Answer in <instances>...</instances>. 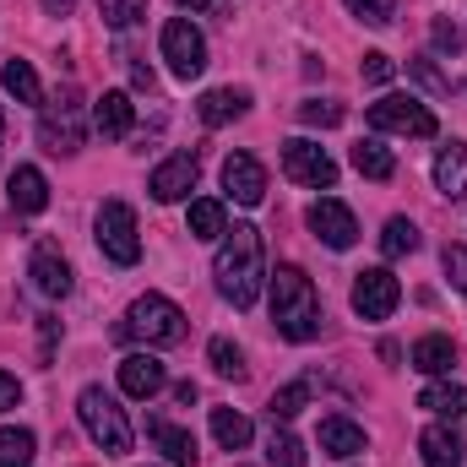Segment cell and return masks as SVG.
<instances>
[{"label":"cell","mask_w":467,"mask_h":467,"mask_svg":"<svg viewBox=\"0 0 467 467\" xmlns=\"http://www.w3.org/2000/svg\"><path fill=\"white\" fill-rule=\"evenodd\" d=\"M244 109H250V93H244V88H213V93L196 104L202 125H229V119H239Z\"/></svg>","instance_id":"603a6c76"},{"label":"cell","mask_w":467,"mask_h":467,"mask_svg":"<svg viewBox=\"0 0 467 467\" xmlns=\"http://www.w3.org/2000/svg\"><path fill=\"white\" fill-rule=\"evenodd\" d=\"M213 277H218V294L229 299L234 310H250L261 299V283H266V244L250 223H234L218 244V261H213Z\"/></svg>","instance_id":"6da1fadb"},{"label":"cell","mask_w":467,"mask_h":467,"mask_svg":"<svg viewBox=\"0 0 467 467\" xmlns=\"http://www.w3.org/2000/svg\"><path fill=\"white\" fill-rule=\"evenodd\" d=\"M321 451L327 457H358L364 451V430L353 424V419H343V413H332V419H321Z\"/></svg>","instance_id":"ffe728a7"},{"label":"cell","mask_w":467,"mask_h":467,"mask_svg":"<svg viewBox=\"0 0 467 467\" xmlns=\"http://www.w3.org/2000/svg\"><path fill=\"white\" fill-rule=\"evenodd\" d=\"M38 337H44V364H49V353H55V337H60V321H55V316H38Z\"/></svg>","instance_id":"b9f144b4"},{"label":"cell","mask_w":467,"mask_h":467,"mask_svg":"<svg viewBox=\"0 0 467 467\" xmlns=\"http://www.w3.org/2000/svg\"><path fill=\"white\" fill-rule=\"evenodd\" d=\"M441 261H446V277H451V283H457V288L467 294V239L446 244V255H441Z\"/></svg>","instance_id":"f35d334b"},{"label":"cell","mask_w":467,"mask_h":467,"mask_svg":"<svg viewBox=\"0 0 467 467\" xmlns=\"http://www.w3.org/2000/svg\"><path fill=\"white\" fill-rule=\"evenodd\" d=\"M33 430H0V467H27L33 462Z\"/></svg>","instance_id":"4dcf8cb0"},{"label":"cell","mask_w":467,"mask_h":467,"mask_svg":"<svg viewBox=\"0 0 467 467\" xmlns=\"http://www.w3.org/2000/svg\"><path fill=\"white\" fill-rule=\"evenodd\" d=\"M207 358H213V369H218V375H229V380H244V353L234 348L229 337H213Z\"/></svg>","instance_id":"836d02e7"},{"label":"cell","mask_w":467,"mask_h":467,"mask_svg":"<svg viewBox=\"0 0 467 467\" xmlns=\"http://www.w3.org/2000/svg\"><path fill=\"white\" fill-rule=\"evenodd\" d=\"M451 364H457V343L446 332H430V337L413 343V369L419 375H451Z\"/></svg>","instance_id":"7402d4cb"},{"label":"cell","mask_w":467,"mask_h":467,"mask_svg":"<svg viewBox=\"0 0 467 467\" xmlns=\"http://www.w3.org/2000/svg\"><path fill=\"white\" fill-rule=\"evenodd\" d=\"M435 49H467V33L457 27V22H446V16H435Z\"/></svg>","instance_id":"ab89813d"},{"label":"cell","mask_w":467,"mask_h":467,"mask_svg":"<svg viewBox=\"0 0 467 467\" xmlns=\"http://www.w3.org/2000/svg\"><path fill=\"white\" fill-rule=\"evenodd\" d=\"M397 305H402V283H397L386 266H364V272L353 277V316H364V321H386Z\"/></svg>","instance_id":"30bf717a"},{"label":"cell","mask_w":467,"mask_h":467,"mask_svg":"<svg viewBox=\"0 0 467 467\" xmlns=\"http://www.w3.org/2000/svg\"><path fill=\"white\" fill-rule=\"evenodd\" d=\"M38 141H44V152H77V147L88 141V119H82V99H77V93L44 104V115H38Z\"/></svg>","instance_id":"52a82bcc"},{"label":"cell","mask_w":467,"mask_h":467,"mask_svg":"<svg viewBox=\"0 0 467 467\" xmlns=\"http://www.w3.org/2000/svg\"><path fill=\"white\" fill-rule=\"evenodd\" d=\"M99 16H104V27L125 33V27H136L147 16V0H99Z\"/></svg>","instance_id":"d6a6232c"},{"label":"cell","mask_w":467,"mask_h":467,"mask_svg":"<svg viewBox=\"0 0 467 467\" xmlns=\"http://www.w3.org/2000/svg\"><path fill=\"white\" fill-rule=\"evenodd\" d=\"M266 462L272 467H305V446L283 430V424H272V441H266Z\"/></svg>","instance_id":"1f68e13d"},{"label":"cell","mask_w":467,"mask_h":467,"mask_svg":"<svg viewBox=\"0 0 467 467\" xmlns=\"http://www.w3.org/2000/svg\"><path fill=\"white\" fill-rule=\"evenodd\" d=\"M0 82H5V93H11L16 104H44V88H38V77H33V66H27V60H5Z\"/></svg>","instance_id":"4316f807"},{"label":"cell","mask_w":467,"mask_h":467,"mask_svg":"<svg viewBox=\"0 0 467 467\" xmlns=\"http://www.w3.org/2000/svg\"><path fill=\"white\" fill-rule=\"evenodd\" d=\"M174 402H185V408H191V402H196V386H191V380H180V386H174Z\"/></svg>","instance_id":"f6af8a7d"},{"label":"cell","mask_w":467,"mask_h":467,"mask_svg":"<svg viewBox=\"0 0 467 467\" xmlns=\"http://www.w3.org/2000/svg\"><path fill=\"white\" fill-rule=\"evenodd\" d=\"M272 321H277V337H288V343L321 337V294L305 277V266H294V261H283L272 272Z\"/></svg>","instance_id":"7a4b0ae2"},{"label":"cell","mask_w":467,"mask_h":467,"mask_svg":"<svg viewBox=\"0 0 467 467\" xmlns=\"http://www.w3.org/2000/svg\"><path fill=\"white\" fill-rule=\"evenodd\" d=\"M130 82H136L141 93H152V88H158V82H152V71H147V66H136V60H130Z\"/></svg>","instance_id":"7bdbcfd3"},{"label":"cell","mask_w":467,"mask_h":467,"mask_svg":"<svg viewBox=\"0 0 467 467\" xmlns=\"http://www.w3.org/2000/svg\"><path fill=\"white\" fill-rule=\"evenodd\" d=\"M93 125H99V136L125 141L130 125H136V104H130V93H104V99L93 104Z\"/></svg>","instance_id":"d6986e66"},{"label":"cell","mask_w":467,"mask_h":467,"mask_svg":"<svg viewBox=\"0 0 467 467\" xmlns=\"http://www.w3.org/2000/svg\"><path fill=\"white\" fill-rule=\"evenodd\" d=\"M343 5L369 27H391V16H397V0H343Z\"/></svg>","instance_id":"8d00e7d4"},{"label":"cell","mask_w":467,"mask_h":467,"mask_svg":"<svg viewBox=\"0 0 467 467\" xmlns=\"http://www.w3.org/2000/svg\"><path fill=\"white\" fill-rule=\"evenodd\" d=\"M77 419H82V430L93 435V446L104 457H125L130 451V419H125V408H119L104 386H88L77 397Z\"/></svg>","instance_id":"277c9868"},{"label":"cell","mask_w":467,"mask_h":467,"mask_svg":"<svg viewBox=\"0 0 467 467\" xmlns=\"http://www.w3.org/2000/svg\"><path fill=\"white\" fill-rule=\"evenodd\" d=\"M305 402H310V380H294V386H283L277 397H272V424H288V419H299L305 413Z\"/></svg>","instance_id":"f1b7e54d"},{"label":"cell","mask_w":467,"mask_h":467,"mask_svg":"<svg viewBox=\"0 0 467 467\" xmlns=\"http://www.w3.org/2000/svg\"><path fill=\"white\" fill-rule=\"evenodd\" d=\"M353 169H358L364 180H375V185H386V180L397 174V158H391V147H380L375 136H364V141L353 147Z\"/></svg>","instance_id":"d4e9b609"},{"label":"cell","mask_w":467,"mask_h":467,"mask_svg":"<svg viewBox=\"0 0 467 467\" xmlns=\"http://www.w3.org/2000/svg\"><path fill=\"white\" fill-rule=\"evenodd\" d=\"M419 408L424 413H441V419H457L467 424V386H451V380H435L419 391Z\"/></svg>","instance_id":"cb8c5ba5"},{"label":"cell","mask_w":467,"mask_h":467,"mask_svg":"<svg viewBox=\"0 0 467 467\" xmlns=\"http://www.w3.org/2000/svg\"><path fill=\"white\" fill-rule=\"evenodd\" d=\"M16 402H22V380H16V375H5V369H0V413H11V408H16Z\"/></svg>","instance_id":"60d3db41"},{"label":"cell","mask_w":467,"mask_h":467,"mask_svg":"<svg viewBox=\"0 0 467 467\" xmlns=\"http://www.w3.org/2000/svg\"><path fill=\"white\" fill-rule=\"evenodd\" d=\"M11 213H22V218H38L44 207H49V180L33 169V163H22L16 174H11Z\"/></svg>","instance_id":"ac0fdd59"},{"label":"cell","mask_w":467,"mask_h":467,"mask_svg":"<svg viewBox=\"0 0 467 467\" xmlns=\"http://www.w3.org/2000/svg\"><path fill=\"white\" fill-rule=\"evenodd\" d=\"M358 77H364L369 88H386V82L397 77V60H391V55H380V49H369V55L358 60Z\"/></svg>","instance_id":"74e56055"},{"label":"cell","mask_w":467,"mask_h":467,"mask_svg":"<svg viewBox=\"0 0 467 467\" xmlns=\"http://www.w3.org/2000/svg\"><path fill=\"white\" fill-rule=\"evenodd\" d=\"M27 277H33V288H38L44 299H66V294L77 288L71 261L60 255V244H55V239H38V244H33V255H27Z\"/></svg>","instance_id":"8fae6325"},{"label":"cell","mask_w":467,"mask_h":467,"mask_svg":"<svg viewBox=\"0 0 467 467\" xmlns=\"http://www.w3.org/2000/svg\"><path fill=\"white\" fill-rule=\"evenodd\" d=\"M250 419L239 413V408H213V441L223 446V451H244L250 446Z\"/></svg>","instance_id":"484cf974"},{"label":"cell","mask_w":467,"mask_h":467,"mask_svg":"<svg viewBox=\"0 0 467 467\" xmlns=\"http://www.w3.org/2000/svg\"><path fill=\"white\" fill-rule=\"evenodd\" d=\"M380 250H386V261L413 255V250H419V229H413L408 218H391V223H386V234H380Z\"/></svg>","instance_id":"f546056e"},{"label":"cell","mask_w":467,"mask_h":467,"mask_svg":"<svg viewBox=\"0 0 467 467\" xmlns=\"http://www.w3.org/2000/svg\"><path fill=\"white\" fill-rule=\"evenodd\" d=\"M174 5H180V11H191V16H196V11H218V5H223V0H174Z\"/></svg>","instance_id":"ee69618b"},{"label":"cell","mask_w":467,"mask_h":467,"mask_svg":"<svg viewBox=\"0 0 467 467\" xmlns=\"http://www.w3.org/2000/svg\"><path fill=\"white\" fill-rule=\"evenodd\" d=\"M147 435H152V446L169 457L174 467H202L196 457V441H191V430H180V424H169V419H158V413H147Z\"/></svg>","instance_id":"2e32d148"},{"label":"cell","mask_w":467,"mask_h":467,"mask_svg":"<svg viewBox=\"0 0 467 467\" xmlns=\"http://www.w3.org/2000/svg\"><path fill=\"white\" fill-rule=\"evenodd\" d=\"M343 115H348V109L332 104V99H305V104H299V119H305V125H321V130L343 125Z\"/></svg>","instance_id":"e575fe53"},{"label":"cell","mask_w":467,"mask_h":467,"mask_svg":"<svg viewBox=\"0 0 467 467\" xmlns=\"http://www.w3.org/2000/svg\"><path fill=\"white\" fill-rule=\"evenodd\" d=\"M0 141H5V109H0Z\"/></svg>","instance_id":"7dc6e473"},{"label":"cell","mask_w":467,"mask_h":467,"mask_svg":"<svg viewBox=\"0 0 467 467\" xmlns=\"http://www.w3.org/2000/svg\"><path fill=\"white\" fill-rule=\"evenodd\" d=\"M196 174H202V158H196V152H174V158H163V163L152 169L147 191H152V202L169 207V202H185V196H191Z\"/></svg>","instance_id":"4fadbf2b"},{"label":"cell","mask_w":467,"mask_h":467,"mask_svg":"<svg viewBox=\"0 0 467 467\" xmlns=\"http://www.w3.org/2000/svg\"><path fill=\"white\" fill-rule=\"evenodd\" d=\"M305 223L316 229L321 244H332V250H353V244H358V218H353V207H343L337 196H321V202L305 213Z\"/></svg>","instance_id":"7c38bea8"},{"label":"cell","mask_w":467,"mask_h":467,"mask_svg":"<svg viewBox=\"0 0 467 467\" xmlns=\"http://www.w3.org/2000/svg\"><path fill=\"white\" fill-rule=\"evenodd\" d=\"M435 191L446 202H467V141H446L435 152Z\"/></svg>","instance_id":"e0dca14e"},{"label":"cell","mask_w":467,"mask_h":467,"mask_svg":"<svg viewBox=\"0 0 467 467\" xmlns=\"http://www.w3.org/2000/svg\"><path fill=\"white\" fill-rule=\"evenodd\" d=\"M44 11H49V16H66V11H71V0H44Z\"/></svg>","instance_id":"bcb514c9"},{"label":"cell","mask_w":467,"mask_h":467,"mask_svg":"<svg viewBox=\"0 0 467 467\" xmlns=\"http://www.w3.org/2000/svg\"><path fill=\"white\" fill-rule=\"evenodd\" d=\"M408 71H413V82H419V88H430L435 99H446V93H451V77H441L430 55H413V60H408Z\"/></svg>","instance_id":"d590c367"},{"label":"cell","mask_w":467,"mask_h":467,"mask_svg":"<svg viewBox=\"0 0 467 467\" xmlns=\"http://www.w3.org/2000/svg\"><path fill=\"white\" fill-rule=\"evenodd\" d=\"M163 386H169V369H163V358H152V353H125V358H119V391H125V397H136V402H152Z\"/></svg>","instance_id":"5bb4252c"},{"label":"cell","mask_w":467,"mask_h":467,"mask_svg":"<svg viewBox=\"0 0 467 467\" xmlns=\"http://www.w3.org/2000/svg\"><path fill=\"white\" fill-rule=\"evenodd\" d=\"M163 60H169V71L180 77V82H196L202 71H207V38H202V27L196 22H185V16H174V22H163Z\"/></svg>","instance_id":"8992f818"},{"label":"cell","mask_w":467,"mask_h":467,"mask_svg":"<svg viewBox=\"0 0 467 467\" xmlns=\"http://www.w3.org/2000/svg\"><path fill=\"white\" fill-rule=\"evenodd\" d=\"M99 250L115 266H136L141 261V234H136V213L125 202H104L99 207Z\"/></svg>","instance_id":"ba28073f"},{"label":"cell","mask_w":467,"mask_h":467,"mask_svg":"<svg viewBox=\"0 0 467 467\" xmlns=\"http://www.w3.org/2000/svg\"><path fill=\"white\" fill-rule=\"evenodd\" d=\"M223 191H229L239 207H261L266 202V169L250 152H229L223 158Z\"/></svg>","instance_id":"9a60e30c"},{"label":"cell","mask_w":467,"mask_h":467,"mask_svg":"<svg viewBox=\"0 0 467 467\" xmlns=\"http://www.w3.org/2000/svg\"><path fill=\"white\" fill-rule=\"evenodd\" d=\"M419 451H424V467H462V435L446 424H430L419 435Z\"/></svg>","instance_id":"44dd1931"},{"label":"cell","mask_w":467,"mask_h":467,"mask_svg":"<svg viewBox=\"0 0 467 467\" xmlns=\"http://www.w3.org/2000/svg\"><path fill=\"white\" fill-rule=\"evenodd\" d=\"M462 88H467V82H462Z\"/></svg>","instance_id":"c3c4849f"},{"label":"cell","mask_w":467,"mask_h":467,"mask_svg":"<svg viewBox=\"0 0 467 467\" xmlns=\"http://www.w3.org/2000/svg\"><path fill=\"white\" fill-rule=\"evenodd\" d=\"M369 130H397V136H413V141H430L441 130V119L430 115V104L408 99V93H386L380 104H369Z\"/></svg>","instance_id":"5b68a950"},{"label":"cell","mask_w":467,"mask_h":467,"mask_svg":"<svg viewBox=\"0 0 467 467\" xmlns=\"http://www.w3.org/2000/svg\"><path fill=\"white\" fill-rule=\"evenodd\" d=\"M283 174H288L294 185H310V191H332V185H337V163H332V152L316 147V141H305V136L283 141Z\"/></svg>","instance_id":"9c48e42d"},{"label":"cell","mask_w":467,"mask_h":467,"mask_svg":"<svg viewBox=\"0 0 467 467\" xmlns=\"http://www.w3.org/2000/svg\"><path fill=\"white\" fill-rule=\"evenodd\" d=\"M218 234H229V213H223V202H213V196L191 202V239H218Z\"/></svg>","instance_id":"83f0119b"},{"label":"cell","mask_w":467,"mask_h":467,"mask_svg":"<svg viewBox=\"0 0 467 467\" xmlns=\"http://www.w3.org/2000/svg\"><path fill=\"white\" fill-rule=\"evenodd\" d=\"M115 337H136V343H147V348H169V343H185V310L174 305V299H163V294H141L130 310H125V321L115 327Z\"/></svg>","instance_id":"3957f363"}]
</instances>
